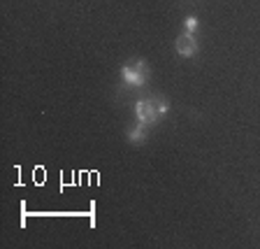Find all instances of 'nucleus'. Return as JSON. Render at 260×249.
Returning a JSON list of instances; mask_svg holds the SVG:
<instances>
[{"instance_id":"obj_1","label":"nucleus","mask_w":260,"mask_h":249,"mask_svg":"<svg viewBox=\"0 0 260 249\" xmlns=\"http://www.w3.org/2000/svg\"><path fill=\"white\" fill-rule=\"evenodd\" d=\"M121 79H123L125 87H133V89L144 87L146 79H149V65H146V61H135L133 65H123L121 68Z\"/></svg>"},{"instance_id":"obj_2","label":"nucleus","mask_w":260,"mask_h":249,"mask_svg":"<svg viewBox=\"0 0 260 249\" xmlns=\"http://www.w3.org/2000/svg\"><path fill=\"white\" fill-rule=\"evenodd\" d=\"M135 117L137 121H142V124L146 126H153L160 117H158V109H156V98H142V100H137L135 103Z\"/></svg>"},{"instance_id":"obj_3","label":"nucleus","mask_w":260,"mask_h":249,"mask_svg":"<svg viewBox=\"0 0 260 249\" xmlns=\"http://www.w3.org/2000/svg\"><path fill=\"white\" fill-rule=\"evenodd\" d=\"M174 47H177V54L184 56V59H193L195 54H198V42H195L193 33H181L177 38V42H174Z\"/></svg>"},{"instance_id":"obj_4","label":"nucleus","mask_w":260,"mask_h":249,"mask_svg":"<svg viewBox=\"0 0 260 249\" xmlns=\"http://www.w3.org/2000/svg\"><path fill=\"white\" fill-rule=\"evenodd\" d=\"M149 126L142 124V121H137V126H133V128H128V140L133 142V145H140V142L146 140V133H149Z\"/></svg>"},{"instance_id":"obj_5","label":"nucleus","mask_w":260,"mask_h":249,"mask_svg":"<svg viewBox=\"0 0 260 249\" xmlns=\"http://www.w3.org/2000/svg\"><path fill=\"white\" fill-rule=\"evenodd\" d=\"M195 28H198V16H193V14L186 16V19H184V31L186 33H193Z\"/></svg>"},{"instance_id":"obj_6","label":"nucleus","mask_w":260,"mask_h":249,"mask_svg":"<svg viewBox=\"0 0 260 249\" xmlns=\"http://www.w3.org/2000/svg\"><path fill=\"white\" fill-rule=\"evenodd\" d=\"M156 109H158V117H165V114H168V103H165V100H160V98H156Z\"/></svg>"}]
</instances>
